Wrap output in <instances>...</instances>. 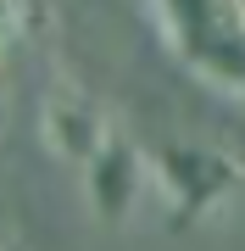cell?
<instances>
[{
  "instance_id": "2",
  "label": "cell",
  "mask_w": 245,
  "mask_h": 251,
  "mask_svg": "<svg viewBox=\"0 0 245 251\" xmlns=\"http://www.w3.org/2000/svg\"><path fill=\"white\" fill-rule=\"evenodd\" d=\"M151 179L167 190V201H173V212H178V224H190V218L218 212V206L245 184V173H240L228 156L195 151V145H173V151H162V156L151 162Z\"/></svg>"
},
{
  "instance_id": "4",
  "label": "cell",
  "mask_w": 245,
  "mask_h": 251,
  "mask_svg": "<svg viewBox=\"0 0 245 251\" xmlns=\"http://www.w3.org/2000/svg\"><path fill=\"white\" fill-rule=\"evenodd\" d=\"M45 128H50V145H56L62 156H73V162H89L100 145L111 140V128L100 123V117L84 106V100H56Z\"/></svg>"
},
{
  "instance_id": "1",
  "label": "cell",
  "mask_w": 245,
  "mask_h": 251,
  "mask_svg": "<svg viewBox=\"0 0 245 251\" xmlns=\"http://www.w3.org/2000/svg\"><path fill=\"white\" fill-rule=\"evenodd\" d=\"M178 62L212 90L245 100V0H151Z\"/></svg>"
},
{
  "instance_id": "5",
  "label": "cell",
  "mask_w": 245,
  "mask_h": 251,
  "mask_svg": "<svg viewBox=\"0 0 245 251\" xmlns=\"http://www.w3.org/2000/svg\"><path fill=\"white\" fill-rule=\"evenodd\" d=\"M17 28H22V0H0V45L17 39Z\"/></svg>"
},
{
  "instance_id": "3",
  "label": "cell",
  "mask_w": 245,
  "mask_h": 251,
  "mask_svg": "<svg viewBox=\"0 0 245 251\" xmlns=\"http://www.w3.org/2000/svg\"><path fill=\"white\" fill-rule=\"evenodd\" d=\"M84 173H89V196H95V206L100 212H128V206H134V196H139V184L151 179V168L145 162H139V151L128 140H117L111 134L106 145H100V151L84 162Z\"/></svg>"
}]
</instances>
